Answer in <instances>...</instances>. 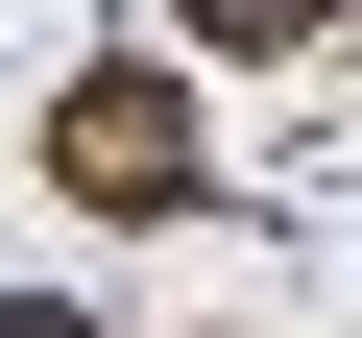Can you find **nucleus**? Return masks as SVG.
Instances as JSON below:
<instances>
[{
  "label": "nucleus",
  "mask_w": 362,
  "mask_h": 338,
  "mask_svg": "<svg viewBox=\"0 0 362 338\" xmlns=\"http://www.w3.org/2000/svg\"><path fill=\"white\" fill-rule=\"evenodd\" d=\"M49 194H73V218H194V194H218L194 73H169V49H97V73L49 97Z\"/></svg>",
  "instance_id": "nucleus-1"
},
{
  "label": "nucleus",
  "mask_w": 362,
  "mask_h": 338,
  "mask_svg": "<svg viewBox=\"0 0 362 338\" xmlns=\"http://www.w3.org/2000/svg\"><path fill=\"white\" fill-rule=\"evenodd\" d=\"M194 49H242V73L266 49H338V0H194Z\"/></svg>",
  "instance_id": "nucleus-2"
},
{
  "label": "nucleus",
  "mask_w": 362,
  "mask_h": 338,
  "mask_svg": "<svg viewBox=\"0 0 362 338\" xmlns=\"http://www.w3.org/2000/svg\"><path fill=\"white\" fill-rule=\"evenodd\" d=\"M0 338H97V314H49V290H0Z\"/></svg>",
  "instance_id": "nucleus-3"
}]
</instances>
